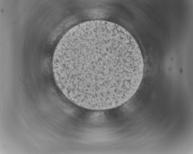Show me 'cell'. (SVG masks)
<instances>
[{"label":"cell","mask_w":193,"mask_h":154,"mask_svg":"<svg viewBox=\"0 0 193 154\" xmlns=\"http://www.w3.org/2000/svg\"><path fill=\"white\" fill-rule=\"evenodd\" d=\"M144 64L140 47L125 29L103 20L72 28L54 51L55 82L71 101L96 110L118 107L129 101L141 83Z\"/></svg>","instance_id":"1"}]
</instances>
